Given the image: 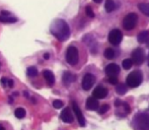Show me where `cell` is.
Here are the masks:
<instances>
[{"label":"cell","instance_id":"cell-1","mask_svg":"<svg viewBox=\"0 0 149 130\" xmlns=\"http://www.w3.org/2000/svg\"><path fill=\"white\" fill-rule=\"evenodd\" d=\"M51 33L58 39L59 41H65L70 36V29L67 22L63 19H56L53 22L50 28Z\"/></svg>","mask_w":149,"mask_h":130},{"label":"cell","instance_id":"cell-2","mask_svg":"<svg viewBox=\"0 0 149 130\" xmlns=\"http://www.w3.org/2000/svg\"><path fill=\"white\" fill-rule=\"evenodd\" d=\"M142 79H143V76H142L141 71L139 70H135V71L131 72L129 75L127 76V79H126V82H127V86L129 88H137L141 84Z\"/></svg>","mask_w":149,"mask_h":130},{"label":"cell","instance_id":"cell-3","mask_svg":"<svg viewBox=\"0 0 149 130\" xmlns=\"http://www.w3.org/2000/svg\"><path fill=\"white\" fill-rule=\"evenodd\" d=\"M134 126L137 130H149V115L138 114L134 118Z\"/></svg>","mask_w":149,"mask_h":130},{"label":"cell","instance_id":"cell-4","mask_svg":"<svg viewBox=\"0 0 149 130\" xmlns=\"http://www.w3.org/2000/svg\"><path fill=\"white\" fill-rule=\"evenodd\" d=\"M138 22V15L134 12H131V13H128L127 15L124 17L123 19V26L125 30L127 31H131L133 30L136 26Z\"/></svg>","mask_w":149,"mask_h":130},{"label":"cell","instance_id":"cell-5","mask_svg":"<svg viewBox=\"0 0 149 130\" xmlns=\"http://www.w3.org/2000/svg\"><path fill=\"white\" fill-rule=\"evenodd\" d=\"M78 59H79V54H78V50L76 47L70 46L67 49L66 52V60L70 65H75L77 64Z\"/></svg>","mask_w":149,"mask_h":130},{"label":"cell","instance_id":"cell-6","mask_svg":"<svg viewBox=\"0 0 149 130\" xmlns=\"http://www.w3.org/2000/svg\"><path fill=\"white\" fill-rule=\"evenodd\" d=\"M123 40V34L118 29H114L109 34V42L114 46H118Z\"/></svg>","mask_w":149,"mask_h":130},{"label":"cell","instance_id":"cell-7","mask_svg":"<svg viewBox=\"0 0 149 130\" xmlns=\"http://www.w3.org/2000/svg\"><path fill=\"white\" fill-rule=\"evenodd\" d=\"M132 62L133 64L140 65L145 60V53L142 48H137L132 52Z\"/></svg>","mask_w":149,"mask_h":130},{"label":"cell","instance_id":"cell-8","mask_svg":"<svg viewBox=\"0 0 149 130\" xmlns=\"http://www.w3.org/2000/svg\"><path fill=\"white\" fill-rule=\"evenodd\" d=\"M94 81H96V77L91 73H86L82 79V88L84 90H89L94 86Z\"/></svg>","mask_w":149,"mask_h":130},{"label":"cell","instance_id":"cell-9","mask_svg":"<svg viewBox=\"0 0 149 130\" xmlns=\"http://www.w3.org/2000/svg\"><path fill=\"white\" fill-rule=\"evenodd\" d=\"M72 108H73L74 114L76 115V118H77L79 125L81 127H84V126H85V124H86V123H85V119H84V116H83V114H82L80 108L78 107V105L76 104L75 102H72Z\"/></svg>","mask_w":149,"mask_h":130},{"label":"cell","instance_id":"cell-10","mask_svg":"<svg viewBox=\"0 0 149 130\" xmlns=\"http://www.w3.org/2000/svg\"><path fill=\"white\" fill-rule=\"evenodd\" d=\"M107 96V90L103 86H98L92 92V97L96 99H105Z\"/></svg>","mask_w":149,"mask_h":130},{"label":"cell","instance_id":"cell-11","mask_svg":"<svg viewBox=\"0 0 149 130\" xmlns=\"http://www.w3.org/2000/svg\"><path fill=\"white\" fill-rule=\"evenodd\" d=\"M105 71L107 76H117L120 72V67L116 63H111L105 67Z\"/></svg>","mask_w":149,"mask_h":130},{"label":"cell","instance_id":"cell-12","mask_svg":"<svg viewBox=\"0 0 149 130\" xmlns=\"http://www.w3.org/2000/svg\"><path fill=\"white\" fill-rule=\"evenodd\" d=\"M99 107V103L98 101V99L94 98V97H90V98L87 99L86 101V109L90 111H96L98 110Z\"/></svg>","mask_w":149,"mask_h":130},{"label":"cell","instance_id":"cell-13","mask_svg":"<svg viewBox=\"0 0 149 130\" xmlns=\"http://www.w3.org/2000/svg\"><path fill=\"white\" fill-rule=\"evenodd\" d=\"M61 119L63 122L65 123H72L73 122V115H72L71 111L69 108H66L62 111L61 113Z\"/></svg>","mask_w":149,"mask_h":130},{"label":"cell","instance_id":"cell-14","mask_svg":"<svg viewBox=\"0 0 149 130\" xmlns=\"http://www.w3.org/2000/svg\"><path fill=\"white\" fill-rule=\"evenodd\" d=\"M62 79H63V82H64V84H65V86H69L70 83H72L73 81H75L76 76L74 75L73 73H71V72L66 71V72H64Z\"/></svg>","mask_w":149,"mask_h":130},{"label":"cell","instance_id":"cell-15","mask_svg":"<svg viewBox=\"0 0 149 130\" xmlns=\"http://www.w3.org/2000/svg\"><path fill=\"white\" fill-rule=\"evenodd\" d=\"M43 76L46 79V81L48 82L49 86H53L55 83V76H54L52 71H50V70H44L43 71Z\"/></svg>","mask_w":149,"mask_h":130},{"label":"cell","instance_id":"cell-16","mask_svg":"<svg viewBox=\"0 0 149 130\" xmlns=\"http://www.w3.org/2000/svg\"><path fill=\"white\" fill-rule=\"evenodd\" d=\"M138 42L139 43H146L149 40V32L147 31H143L138 35Z\"/></svg>","mask_w":149,"mask_h":130},{"label":"cell","instance_id":"cell-17","mask_svg":"<svg viewBox=\"0 0 149 130\" xmlns=\"http://www.w3.org/2000/svg\"><path fill=\"white\" fill-rule=\"evenodd\" d=\"M0 22H6V24H13V22H17V18L13 17V16H10V15H1L0 14Z\"/></svg>","mask_w":149,"mask_h":130},{"label":"cell","instance_id":"cell-18","mask_svg":"<svg viewBox=\"0 0 149 130\" xmlns=\"http://www.w3.org/2000/svg\"><path fill=\"white\" fill-rule=\"evenodd\" d=\"M105 8L107 12H112L116 9V4L114 0H107L105 3Z\"/></svg>","mask_w":149,"mask_h":130},{"label":"cell","instance_id":"cell-19","mask_svg":"<svg viewBox=\"0 0 149 130\" xmlns=\"http://www.w3.org/2000/svg\"><path fill=\"white\" fill-rule=\"evenodd\" d=\"M26 110H24V108H17L15 111H14V115H15L16 118L18 119H22L26 117Z\"/></svg>","mask_w":149,"mask_h":130},{"label":"cell","instance_id":"cell-20","mask_svg":"<svg viewBox=\"0 0 149 130\" xmlns=\"http://www.w3.org/2000/svg\"><path fill=\"white\" fill-rule=\"evenodd\" d=\"M116 92H117L118 95H120V96H122V95H125L126 92H127V86H125V84H118L117 88H116Z\"/></svg>","mask_w":149,"mask_h":130},{"label":"cell","instance_id":"cell-21","mask_svg":"<svg viewBox=\"0 0 149 130\" xmlns=\"http://www.w3.org/2000/svg\"><path fill=\"white\" fill-rule=\"evenodd\" d=\"M138 7H139L140 11L143 12V13L146 14L147 16H149V4H147V3H140L139 5H138Z\"/></svg>","mask_w":149,"mask_h":130},{"label":"cell","instance_id":"cell-22","mask_svg":"<svg viewBox=\"0 0 149 130\" xmlns=\"http://www.w3.org/2000/svg\"><path fill=\"white\" fill-rule=\"evenodd\" d=\"M26 73H28V76H30V77H35V76L38 75V69H37L36 67H34V66H32V67H28V70H26Z\"/></svg>","mask_w":149,"mask_h":130},{"label":"cell","instance_id":"cell-23","mask_svg":"<svg viewBox=\"0 0 149 130\" xmlns=\"http://www.w3.org/2000/svg\"><path fill=\"white\" fill-rule=\"evenodd\" d=\"M105 57L107 59H114V58H115V51H114L113 49H111V48L105 49Z\"/></svg>","mask_w":149,"mask_h":130},{"label":"cell","instance_id":"cell-24","mask_svg":"<svg viewBox=\"0 0 149 130\" xmlns=\"http://www.w3.org/2000/svg\"><path fill=\"white\" fill-rule=\"evenodd\" d=\"M122 65H123L124 69H130L133 66V62H132L131 59H125V60H123Z\"/></svg>","mask_w":149,"mask_h":130},{"label":"cell","instance_id":"cell-25","mask_svg":"<svg viewBox=\"0 0 149 130\" xmlns=\"http://www.w3.org/2000/svg\"><path fill=\"white\" fill-rule=\"evenodd\" d=\"M85 12H86V15L89 16V17H94V10H92V8L90 7V6H86L85 8Z\"/></svg>","mask_w":149,"mask_h":130},{"label":"cell","instance_id":"cell-26","mask_svg":"<svg viewBox=\"0 0 149 130\" xmlns=\"http://www.w3.org/2000/svg\"><path fill=\"white\" fill-rule=\"evenodd\" d=\"M53 106H54V108H55V109H61L64 105H63V102H62V101L56 100V101H54V102H53Z\"/></svg>","mask_w":149,"mask_h":130},{"label":"cell","instance_id":"cell-27","mask_svg":"<svg viewBox=\"0 0 149 130\" xmlns=\"http://www.w3.org/2000/svg\"><path fill=\"white\" fill-rule=\"evenodd\" d=\"M109 105H107V104L103 105V106L100 107V109H99V110H98L99 114H105V112H107V111H109Z\"/></svg>","mask_w":149,"mask_h":130},{"label":"cell","instance_id":"cell-28","mask_svg":"<svg viewBox=\"0 0 149 130\" xmlns=\"http://www.w3.org/2000/svg\"><path fill=\"white\" fill-rule=\"evenodd\" d=\"M109 82L111 84H117L118 83V78L117 76H109Z\"/></svg>","mask_w":149,"mask_h":130},{"label":"cell","instance_id":"cell-29","mask_svg":"<svg viewBox=\"0 0 149 130\" xmlns=\"http://www.w3.org/2000/svg\"><path fill=\"white\" fill-rule=\"evenodd\" d=\"M122 103H123V102H122V101H120V100H116V101H115V106L118 108V107H120V106H121V105H122Z\"/></svg>","mask_w":149,"mask_h":130},{"label":"cell","instance_id":"cell-30","mask_svg":"<svg viewBox=\"0 0 149 130\" xmlns=\"http://www.w3.org/2000/svg\"><path fill=\"white\" fill-rule=\"evenodd\" d=\"M7 84L9 86V88H12V86H13V80H12V79H8L7 80Z\"/></svg>","mask_w":149,"mask_h":130},{"label":"cell","instance_id":"cell-31","mask_svg":"<svg viewBox=\"0 0 149 130\" xmlns=\"http://www.w3.org/2000/svg\"><path fill=\"white\" fill-rule=\"evenodd\" d=\"M7 78H5V77H2L1 78V83L2 84H3V86H5V84H6V82H7Z\"/></svg>","mask_w":149,"mask_h":130},{"label":"cell","instance_id":"cell-32","mask_svg":"<svg viewBox=\"0 0 149 130\" xmlns=\"http://www.w3.org/2000/svg\"><path fill=\"white\" fill-rule=\"evenodd\" d=\"M1 15L7 16V15H11V14H10V12H8V11H1Z\"/></svg>","mask_w":149,"mask_h":130},{"label":"cell","instance_id":"cell-33","mask_svg":"<svg viewBox=\"0 0 149 130\" xmlns=\"http://www.w3.org/2000/svg\"><path fill=\"white\" fill-rule=\"evenodd\" d=\"M49 58H50V54H48V53H45V54H44V59H45V60H48Z\"/></svg>","mask_w":149,"mask_h":130},{"label":"cell","instance_id":"cell-34","mask_svg":"<svg viewBox=\"0 0 149 130\" xmlns=\"http://www.w3.org/2000/svg\"><path fill=\"white\" fill-rule=\"evenodd\" d=\"M94 2H96V3H100L101 2V0H94Z\"/></svg>","mask_w":149,"mask_h":130},{"label":"cell","instance_id":"cell-35","mask_svg":"<svg viewBox=\"0 0 149 130\" xmlns=\"http://www.w3.org/2000/svg\"><path fill=\"white\" fill-rule=\"evenodd\" d=\"M0 130H5V128H4V127L2 126L1 124H0Z\"/></svg>","mask_w":149,"mask_h":130},{"label":"cell","instance_id":"cell-36","mask_svg":"<svg viewBox=\"0 0 149 130\" xmlns=\"http://www.w3.org/2000/svg\"><path fill=\"white\" fill-rule=\"evenodd\" d=\"M148 66H149V54H148Z\"/></svg>","mask_w":149,"mask_h":130}]
</instances>
